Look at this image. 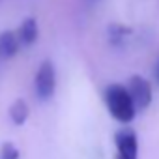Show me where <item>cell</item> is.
Masks as SVG:
<instances>
[{
  "label": "cell",
  "instance_id": "6da1fadb",
  "mask_svg": "<svg viewBox=\"0 0 159 159\" xmlns=\"http://www.w3.org/2000/svg\"><path fill=\"white\" fill-rule=\"evenodd\" d=\"M105 105H107L111 116L122 124H129L137 114L133 99H131L127 88L122 84H109L105 88Z\"/></svg>",
  "mask_w": 159,
  "mask_h": 159
},
{
  "label": "cell",
  "instance_id": "7a4b0ae2",
  "mask_svg": "<svg viewBox=\"0 0 159 159\" xmlns=\"http://www.w3.org/2000/svg\"><path fill=\"white\" fill-rule=\"evenodd\" d=\"M34 88H36V96L39 99H51L54 96L56 90V69L54 64L51 60L41 62V66L36 71V79H34Z\"/></svg>",
  "mask_w": 159,
  "mask_h": 159
},
{
  "label": "cell",
  "instance_id": "3957f363",
  "mask_svg": "<svg viewBox=\"0 0 159 159\" xmlns=\"http://www.w3.org/2000/svg\"><path fill=\"white\" fill-rule=\"evenodd\" d=\"M125 88H127V92H129V96L133 99V105H135L137 112L150 107V103H152V84L146 81L144 77L133 75L127 81Z\"/></svg>",
  "mask_w": 159,
  "mask_h": 159
},
{
  "label": "cell",
  "instance_id": "277c9868",
  "mask_svg": "<svg viewBox=\"0 0 159 159\" xmlns=\"http://www.w3.org/2000/svg\"><path fill=\"white\" fill-rule=\"evenodd\" d=\"M114 144L118 150L116 159H139V139L133 129H120L114 135Z\"/></svg>",
  "mask_w": 159,
  "mask_h": 159
},
{
  "label": "cell",
  "instance_id": "5b68a950",
  "mask_svg": "<svg viewBox=\"0 0 159 159\" xmlns=\"http://www.w3.org/2000/svg\"><path fill=\"white\" fill-rule=\"evenodd\" d=\"M19 49H21V41H19L15 30L0 32V58H2V60L13 58L19 52Z\"/></svg>",
  "mask_w": 159,
  "mask_h": 159
},
{
  "label": "cell",
  "instance_id": "8992f818",
  "mask_svg": "<svg viewBox=\"0 0 159 159\" xmlns=\"http://www.w3.org/2000/svg\"><path fill=\"white\" fill-rule=\"evenodd\" d=\"M17 32V38L21 41V45H34L38 41V36H39V28H38V21L34 17H26L23 19V23L19 25V28L15 30Z\"/></svg>",
  "mask_w": 159,
  "mask_h": 159
},
{
  "label": "cell",
  "instance_id": "52a82bcc",
  "mask_svg": "<svg viewBox=\"0 0 159 159\" xmlns=\"http://www.w3.org/2000/svg\"><path fill=\"white\" fill-rule=\"evenodd\" d=\"M107 34H109V41L112 45H122L133 34V30L129 26L122 25V23H111L109 28H107Z\"/></svg>",
  "mask_w": 159,
  "mask_h": 159
},
{
  "label": "cell",
  "instance_id": "ba28073f",
  "mask_svg": "<svg viewBox=\"0 0 159 159\" xmlns=\"http://www.w3.org/2000/svg\"><path fill=\"white\" fill-rule=\"evenodd\" d=\"M30 116V107L25 99H15L13 105L10 107V118L15 125H23Z\"/></svg>",
  "mask_w": 159,
  "mask_h": 159
},
{
  "label": "cell",
  "instance_id": "9c48e42d",
  "mask_svg": "<svg viewBox=\"0 0 159 159\" xmlns=\"http://www.w3.org/2000/svg\"><path fill=\"white\" fill-rule=\"evenodd\" d=\"M21 152L13 142H4L0 146V159H19Z\"/></svg>",
  "mask_w": 159,
  "mask_h": 159
},
{
  "label": "cell",
  "instance_id": "30bf717a",
  "mask_svg": "<svg viewBox=\"0 0 159 159\" xmlns=\"http://www.w3.org/2000/svg\"><path fill=\"white\" fill-rule=\"evenodd\" d=\"M155 77L159 79V60H157V64H155Z\"/></svg>",
  "mask_w": 159,
  "mask_h": 159
},
{
  "label": "cell",
  "instance_id": "8fae6325",
  "mask_svg": "<svg viewBox=\"0 0 159 159\" xmlns=\"http://www.w3.org/2000/svg\"><path fill=\"white\" fill-rule=\"evenodd\" d=\"M88 4H96V2H99V0H86Z\"/></svg>",
  "mask_w": 159,
  "mask_h": 159
}]
</instances>
